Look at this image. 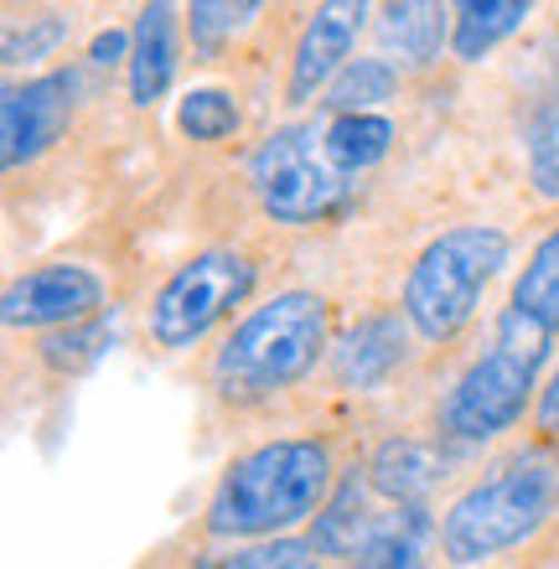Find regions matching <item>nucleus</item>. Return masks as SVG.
<instances>
[{
	"mask_svg": "<svg viewBox=\"0 0 559 569\" xmlns=\"http://www.w3.org/2000/svg\"><path fill=\"white\" fill-rule=\"evenodd\" d=\"M264 11V6H254V0H192L187 6V37H192V52H197V62H218L223 58V47L239 37L254 16Z\"/></svg>",
	"mask_w": 559,
	"mask_h": 569,
	"instance_id": "21",
	"label": "nucleus"
},
{
	"mask_svg": "<svg viewBox=\"0 0 559 569\" xmlns=\"http://www.w3.org/2000/svg\"><path fill=\"white\" fill-rule=\"evenodd\" d=\"M177 68H182V11L167 0L140 6L130 27V99L140 109L161 104L177 83Z\"/></svg>",
	"mask_w": 559,
	"mask_h": 569,
	"instance_id": "12",
	"label": "nucleus"
},
{
	"mask_svg": "<svg viewBox=\"0 0 559 569\" xmlns=\"http://www.w3.org/2000/svg\"><path fill=\"white\" fill-rule=\"evenodd\" d=\"M523 140H529V181H533V192L549 197V202H559V99L533 114V124H529V136Z\"/></svg>",
	"mask_w": 559,
	"mask_h": 569,
	"instance_id": "26",
	"label": "nucleus"
},
{
	"mask_svg": "<svg viewBox=\"0 0 559 569\" xmlns=\"http://www.w3.org/2000/svg\"><path fill=\"white\" fill-rule=\"evenodd\" d=\"M529 16H533L529 0H461V6H451V52L461 62H482Z\"/></svg>",
	"mask_w": 559,
	"mask_h": 569,
	"instance_id": "17",
	"label": "nucleus"
},
{
	"mask_svg": "<svg viewBox=\"0 0 559 569\" xmlns=\"http://www.w3.org/2000/svg\"><path fill=\"white\" fill-rule=\"evenodd\" d=\"M73 31V16L68 11H31L27 27L21 21H6V68H21V62H42L52 58Z\"/></svg>",
	"mask_w": 559,
	"mask_h": 569,
	"instance_id": "23",
	"label": "nucleus"
},
{
	"mask_svg": "<svg viewBox=\"0 0 559 569\" xmlns=\"http://www.w3.org/2000/svg\"><path fill=\"white\" fill-rule=\"evenodd\" d=\"M89 62L93 68H120V62L130 68V31H114V27L99 31L89 42Z\"/></svg>",
	"mask_w": 559,
	"mask_h": 569,
	"instance_id": "27",
	"label": "nucleus"
},
{
	"mask_svg": "<svg viewBox=\"0 0 559 569\" xmlns=\"http://www.w3.org/2000/svg\"><path fill=\"white\" fill-rule=\"evenodd\" d=\"M321 146H327V156H332L342 177H358V171L378 166L393 150V124L383 114H337L321 130Z\"/></svg>",
	"mask_w": 559,
	"mask_h": 569,
	"instance_id": "18",
	"label": "nucleus"
},
{
	"mask_svg": "<svg viewBox=\"0 0 559 569\" xmlns=\"http://www.w3.org/2000/svg\"><path fill=\"white\" fill-rule=\"evenodd\" d=\"M368 6L363 0H327L311 11L301 42L290 52V83H286V104H311L317 93H327L337 83V73L352 62V47L368 27Z\"/></svg>",
	"mask_w": 559,
	"mask_h": 569,
	"instance_id": "10",
	"label": "nucleus"
},
{
	"mask_svg": "<svg viewBox=\"0 0 559 569\" xmlns=\"http://www.w3.org/2000/svg\"><path fill=\"white\" fill-rule=\"evenodd\" d=\"M254 280H259L254 254L228 249V243L223 249H202L187 264H177V274L151 296L146 337L161 352H187L254 296Z\"/></svg>",
	"mask_w": 559,
	"mask_h": 569,
	"instance_id": "7",
	"label": "nucleus"
},
{
	"mask_svg": "<svg viewBox=\"0 0 559 569\" xmlns=\"http://www.w3.org/2000/svg\"><path fill=\"white\" fill-rule=\"evenodd\" d=\"M559 512V450L549 440L513 450L477 477L440 518V555L451 569H477L523 549Z\"/></svg>",
	"mask_w": 559,
	"mask_h": 569,
	"instance_id": "3",
	"label": "nucleus"
},
{
	"mask_svg": "<svg viewBox=\"0 0 559 569\" xmlns=\"http://www.w3.org/2000/svg\"><path fill=\"white\" fill-rule=\"evenodd\" d=\"M177 124L197 146H223V140L239 136L243 109L228 89H187L182 104H177Z\"/></svg>",
	"mask_w": 559,
	"mask_h": 569,
	"instance_id": "22",
	"label": "nucleus"
},
{
	"mask_svg": "<svg viewBox=\"0 0 559 569\" xmlns=\"http://www.w3.org/2000/svg\"><path fill=\"white\" fill-rule=\"evenodd\" d=\"M508 249H513L508 233L492 223H456L425 243L399 296V311L415 327V337L451 342L456 331H467L482 306V290L508 264Z\"/></svg>",
	"mask_w": 559,
	"mask_h": 569,
	"instance_id": "5",
	"label": "nucleus"
},
{
	"mask_svg": "<svg viewBox=\"0 0 559 569\" xmlns=\"http://www.w3.org/2000/svg\"><path fill=\"white\" fill-rule=\"evenodd\" d=\"M533 430L539 440H559V368L549 378L545 389H539V405H533Z\"/></svg>",
	"mask_w": 559,
	"mask_h": 569,
	"instance_id": "28",
	"label": "nucleus"
},
{
	"mask_svg": "<svg viewBox=\"0 0 559 569\" xmlns=\"http://www.w3.org/2000/svg\"><path fill=\"white\" fill-rule=\"evenodd\" d=\"M440 543V523L430 518V502H409V508L378 512L373 533L363 549L352 555L348 569H425Z\"/></svg>",
	"mask_w": 559,
	"mask_h": 569,
	"instance_id": "13",
	"label": "nucleus"
},
{
	"mask_svg": "<svg viewBox=\"0 0 559 569\" xmlns=\"http://www.w3.org/2000/svg\"><path fill=\"white\" fill-rule=\"evenodd\" d=\"M399 83H405V73H399L389 58H352L348 68L337 73L332 89L321 93V109H327L332 120L337 114H368L373 104L393 99Z\"/></svg>",
	"mask_w": 559,
	"mask_h": 569,
	"instance_id": "19",
	"label": "nucleus"
},
{
	"mask_svg": "<svg viewBox=\"0 0 559 569\" xmlns=\"http://www.w3.org/2000/svg\"><path fill=\"white\" fill-rule=\"evenodd\" d=\"M337 456L317 435H286L228 461L202 512L208 539H274L327 508L337 487Z\"/></svg>",
	"mask_w": 559,
	"mask_h": 569,
	"instance_id": "1",
	"label": "nucleus"
},
{
	"mask_svg": "<svg viewBox=\"0 0 559 569\" xmlns=\"http://www.w3.org/2000/svg\"><path fill=\"white\" fill-rule=\"evenodd\" d=\"M104 347H109V321L104 316H93V321H78V327H68V331L42 337L37 352H42V362L52 368V373L73 378V373H83V368H93Z\"/></svg>",
	"mask_w": 559,
	"mask_h": 569,
	"instance_id": "24",
	"label": "nucleus"
},
{
	"mask_svg": "<svg viewBox=\"0 0 559 569\" xmlns=\"http://www.w3.org/2000/svg\"><path fill=\"white\" fill-rule=\"evenodd\" d=\"M104 311V280L83 264H37L16 274L0 296V321L11 331H68Z\"/></svg>",
	"mask_w": 559,
	"mask_h": 569,
	"instance_id": "9",
	"label": "nucleus"
},
{
	"mask_svg": "<svg viewBox=\"0 0 559 569\" xmlns=\"http://www.w3.org/2000/svg\"><path fill=\"white\" fill-rule=\"evenodd\" d=\"M368 497H373V481H368V466H342V477H337L332 497H327V508L317 512V523L306 539L317 543L321 559H348L363 549V539L373 533L378 512H368Z\"/></svg>",
	"mask_w": 559,
	"mask_h": 569,
	"instance_id": "14",
	"label": "nucleus"
},
{
	"mask_svg": "<svg viewBox=\"0 0 559 569\" xmlns=\"http://www.w3.org/2000/svg\"><path fill=\"white\" fill-rule=\"evenodd\" d=\"M327 559L317 555L311 539H264V543H243L228 555H212L202 569H321Z\"/></svg>",
	"mask_w": 559,
	"mask_h": 569,
	"instance_id": "25",
	"label": "nucleus"
},
{
	"mask_svg": "<svg viewBox=\"0 0 559 569\" xmlns=\"http://www.w3.org/2000/svg\"><path fill=\"white\" fill-rule=\"evenodd\" d=\"M78 109V73L73 68H47L27 83H6L0 93V166L21 171L37 156L58 146L73 124Z\"/></svg>",
	"mask_w": 559,
	"mask_h": 569,
	"instance_id": "8",
	"label": "nucleus"
},
{
	"mask_svg": "<svg viewBox=\"0 0 559 569\" xmlns=\"http://www.w3.org/2000/svg\"><path fill=\"white\" fill-rule=\"evenodd\" d=\"M249 181L259 192V208L286 228L327 223L332 212L352 202V177H342L321 146L317 124H280L259 140Z\"/></svg>",
	"mask_w": 559,
	"mask_h": 569,
	"instance_id": "6",
	"label": "nucleus"
},
{
	"mask_svg": "<svg viewBox=\"0 0 559 569\" xmlns=\"http://www.w3.org/2000/svg\"><path fill=\"white\" fill-rule=\"evenodd\" d=\"M332 352V306L317 290H280L243 316L212 358V393L233 409H254L296 389Z\"/></svg>",
	"mask_w": 559,
	"mask_h": 569,
	"instance_id": "2",
	"label": "nucleus"
},
{
	"mask_svg": "<svg viewBox=\"0 0 559 569\" xmlns=\"http://www.w3.org/2000/svg\"><path fill=\"white\" fill-rule=\"evenodd\" d=\"M373 37H378V58H389L399 73L405 68H430L440 58L446 42V6L430 0H399V6H378Z\"/></svg>",
	"mask_w": 559,
	"mask_h": 569,
	"instance_id": "15",
	"label": "nucleus"
},
{
	"mask_svg": "<svg viewBox=\"0 0 559 569\" xmlns=\"http://www.w3.org/2000/svg\"><path fill=\"white\" fill-rule=\"evenodd\" d=\"M440 450L415 440V435H389L383 446L368 456V481H373L378 497H389L393 508H409V502H430L440 471Z\"/></svg>",
	"mask_w": 559,
	"mask_h": 569,
	"instance_id": "16",
	"label": "nucleus"
},
{
	"mask_svg": "<svg viewBox=\"0 0 559 569\" xmlns=\"http://www.w3.org/2000/svg\"><path fill=\"white\" fill-rule=\"evenodd\" d=\"M415 342L420 337L405 321V311H368L332 342V378L358 393L383 389L393 373H405V362L415 358Z\"/></svg>",
	"mask_w": 559,
	"mask_h": 569,
	"instance_id": "11",
	"label": "nucleus"
},
{
	"mask_svg": "<svg viewBox=\"0 0 559 569\" xmlns=\"http://www.w3.org/2000/svg\"><path fill=\"white\" fill-rule=\"evenodd\" d=\"M508 306H518V311H529L533 321H545L549 331H559V223L549 228L545 239L533 243V254L523 259Z\"/></svg>",
	"mask_w": 559,
	"mask_h": 569,
	"instance_id": "20",
	"label": "nucleus"
},
{
	"mask_svg": "<svg viewBox=\"0 0 559 569\" xmlns=\"http://www.w3.org/2000/svg\"><path fill=\"white\" fill-rule=\"evenodd\" d=\"M549 342H555V331L545 321H533L518 306H502L487 352L471 358L467 373L440 399V435L461 440V446H482V440H498L502 430H513L539 389Z\"/></svg>",
	"mask_w": 559,
	"mask_h": 569,
	"instance_id": "4",
	"label": "nucleus"
}]
</instances>
